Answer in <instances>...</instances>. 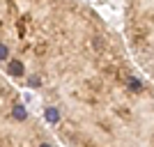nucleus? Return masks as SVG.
<instances>
[{"label": "nucleus", "instance_id": "423d86ee", "mask_svg": "<svg viewBox=\"0 0 154 147\" xmlns=\"http://www.w3.org/2000/svg\"><path fill=\"white\" fill-rule=\"evenodd\" d=\"M0 58H2V60H7V46H5V44L0 46Z\"/></svg>", "mask_w": 154, "mask_h": 147}, {"label": "nucleus", "instance_id": "7ed1b4c3", "mask_svg": "<svg viewBox=\"0 0 154 147\" xmlns=\"http://www.w3.org/2000/svg\"><path fill=\"white\" fill-rule=\"evenodd\" d=\"M14 117H16V120H26L28 117L26 108H23V106H16V108H14Z\"/></svg>", "mask_w": 154, "mask_h": 147}, {"label": "nucleus", "instance_id": "20e7f679", "mask_svg": "<svg viewBox=\"0 0 154 147\" xmlns=\"http://www.w3.org/2000/svg\"><path fill=\"white\" fill-rule=\"evenodd\" d=\"M129 87L134 90V92H138L143 85H140V81H138V78H129Z\"/></svg>", "mask_w": 154, "mask_h": 147}, {"label": "nucleus", "instance_id": "39448f33", "mask_svg": "<svg viewBox=\"0 0 154 147\" xmlns=\"http://www.w3.org/2000/svg\"><path fill=\"white\" fill-rule=\"evenodd\" d=\"M28 85H32V87H39V78H37V76H30V78H28Z\"/></svg>", "mask_w": 154, "mask_h": 147}, {"label": "nucleus", "instance_id": "f257e3e1", "mask_svg": "<svg viewBox=\"0 0 154 147\" xmlns=\"http://www.w3.org/2000/svg\"><path fill=\"white\" fill-rule=\"evenodd\" d=\"M7 71H9L12 76H21V74L26 71V67H23V62H21V60H9V64H7Z\"/></svg>", "mask_w": 154, "mask_h": 147}, {"label": "nucleus", "instance_id": "f03ea898", "mask_svg": "<svg viewBox=\"0 0 154 147\" xmlns=\"http://www.w3.org/2000/svg\"><path fill=\"white\" fill-rule=\"evenodd\" d=\"M44 117H46V122H51V124H55V122L60 120V113L55 108H46L44 110Z\"/></svg>", "mask_w": 154, "mask_h": 147}]
</instances>
